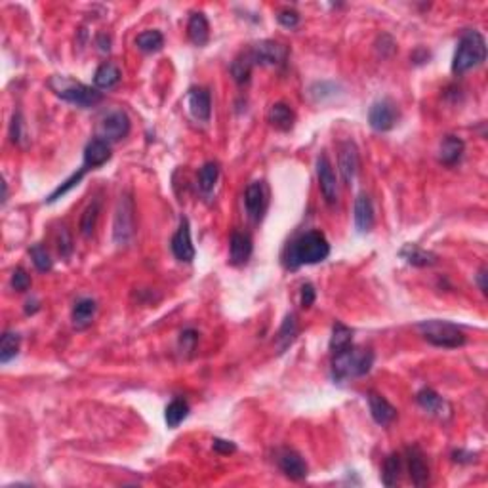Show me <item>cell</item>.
Segmentation results:
<instances>
[{
	"mask_svg": "<svg viewBox=\"0 0 488 488\" xmlns=\"http://www.w3.org/2000/svg\"><path fill=\"white\" fill-rule=\"evenodd\" d=\"M330 254V244L321 231H307L299 235L288 248L286 267L298 269L302 265L324 262Z\"/></svg>",
	"mask_w": 488,
	"mask_h": 488,
	"instance_id": "6da1fadb",
	"label": "cell"
},
{
	"mask_svg": "<svg viewBox=\"0 0 488 488\" xmlns=\"http://www.w3.org/2000/svg\"><path fill=\"white\" fill-rule=\"evenodd\" d=\"M374 364V353L370 349L349 346L338 353H332V378L334 381H347L366 376Z\"/></svg>",
	"mask_w": 488,
	"mask_h": 488,
	"instance_id": "7a4b0ae2",
	"label": "cell"
},
{
	"mask_svg": "<svg viewBox=\"0 0 488 488\" xmlns=\"http://www.w3.org/2000/svg\"><path fill=\"white\" fill-rule=\"evenodd\" d=\"M48 86L63 102L73 103V105L83 109L94 107V105H97L103 100V94L100 90L86 86L83 83H77V80H73L69 77L54 75V77L48 80Z\"/></svg>",
	"mask_w": 488,
	"mask_h": 488,
	"instance_id": "3957f363",
	"label": "cell"
},
{
	"mask_svg": "<svg viewBox=\"0 0 488 488\" xmlns=\"http://www.w3.org/2000/svg\"><path fill=\"white\" fill-rule=\"evenodd\" d=\"M487 60V41L479 31H465L456 48V54L452 60L454 75H464V73L482 65Z\"/></svg>",
	"mask_w": 488,
	"mask_h": 488,
	"instance_id": "277c9868",
	"label": "cell"
},
{
	"mask_svg": "<svg viewBox=\"0 0 488 488\" xmlns=\"http://www.w3.org/2000/svg\"><path fill=\"white\" fill-rule=\"evenodd\" d=\"M418 332L431 346L442 347V349H456L465 344V332L458 324L448 321H423L418 324Z\"/></svg>",
	"mask_w": 488,
	"mask_h": 488,
	"instance_id": "5b68a950",
	"label": "cell"
},
{
	"mask_svg": "<svg viewBox=\"0 0 488 488\" xmlns=\"http://www.w3.org/2000/svg\"><path fill=\"white\" fill-rule=\"evenodd\" d=\"M136 235V206L134 198L124 193L120 195L113 221V238L117 246H128Z\"/></svg>",
	"mask_w": 488,
	"mask_h": 488,
	"instance_id": "8992f818",
	"label": "cell"
},
{
	"mask_svg": "<svg viewBox=\"0 0 488 488\" xmlns=\"http://www.w3.org/2000/svg\"><path fill=\"white\" fill-rule=\"evenodd\" d=\"M130 128L132 122L128 119V115L124 111L117 109V111H111V113L103 117L102 122H100V130H97L100 136L97 137H102V139H105L109 143L120 142V139H124L130 134Z\"/></svg>",
	"mask_w": 488,
	"mask_h": 488,
	"instance_id": "52a82bcc",
	"label": "cell"
},
{
	"mask_svg": "<svg viewBox=\"0 0 488 488\" xmlns=\"http://www.w3.org/2000/svg\"><path fill=\"white\" fill-rule=\"evenodd\" d=\"M254 65H280L288 58V48L275 41H260L248 50Z\"/></svg>",
	"mask_w": 488,
	"mask_h": 488,
	"instance_id": "ba28073f",
	"label": "cell"
},
{
	"mask_svg": "<svg viewBox=\"0 0 488 488\" xmlns=\"http://www.w3.org/2000/svg\"><path fill=\"white\" fill-rule=\"evenodd\" d=\"M397 119H399V111L391 100H380L372 103L368 111V124L376 132H389L397 124Z\"/></svg>",
	"mask_w": 488,
	"mask_h": 488,
	"instance_id": "9c48e42d",
	"label": "cell"
},
{
	"mask_svg": "<svg viewBox=\"0 0 488 488\" xmlns=\"http://www.w3.org/2000/svg\"><path fill=\"white\" fill-rule=\"evenodd\" d=\"M317 178H319V187H321L324 201L328 204L338 203V181H336L332 162L327 153H321L317 157Z\"/></svg>",
	"mask_w": 488,
	"mask_h": 488,
	"instance_id": "30bf717a",
	"label": "cell"
},
{
	"mask_svg": "<svg viewBox=\"0 0 488 488\" xmlns=\"http://www.w3.org/2000/svg\"><path fill=\"white\" fill-rule=\"evenodd\" d=\"M338 166H339V174L344 178V184L351 185L355 181L359 174V166H361V157H359V149L355 142L347 139L339 145V153H338Z\"/></svg>",
	"mask_w": 488,
	"mask_h": 488,
	"instance_id": "8fae6325",
	"label": "cell"
},
{
	"mask_svg": "<svg viewBox=\"0 0 488 488\" xmlns=\"http://www.w3.org/2000/svg\"><path fill=\"white\" fill-rule=\"evenodd\" d=\"M170 248H172V254L179 262L189 263L195 260V246H193V240H191V227L187 218H181V221H179L178 231L174 233Z\"/></svg>",
	"mask_w": 488,
	"mask_h": 488,
	"instance_id": "7c38bea8",
	"label": "cell"
},
{
	"mask_svg": "<svg viewBox=\"0 0 488 488\" xmlns=\"http://www.w3.org/2000/svg\"><path fill=\"white\" fill-rule=\"evenodd\" d=\"M277 464H279L280 471L292 481H304L305 477L309 475V467L304 462V458L290 448H282L277 454Z\"/></svg>",
	"mask_w": 488,
	"mask_h": 488,
	"instance_id": "4fadbf2b",
	"label": "cell"
},
{
	"mask_svg": "<svg viewBox=\"0 0 488 488\" xmlns=\"http://www.w3.org/2000/svg\"><path fill=\"white\" fill-rule=\"evenodd\" d=\"M244 206H246V214L250 216V220H262L265 206H267V193L262 181H252L246 191H244Z\"/></svg>",
	"mask_w": 488,
	"mask_h": 488,
	"instance_id": "5bb4252c",
	"label": "cell"
},
{
	"mask_svg": "<svg viewBox=\"0 0 488 488\" xmlns=\"http://www.w3.org/2000/svg\"><path fill=\"white\" fill-rule=\"evenodd\" d=\"M111 159V145L102 137H94L86 143L84 147V164L86 170H94V168L103 166L105 162Z\"/></svg>",
	"mask_w": 488,
	"mask_h": 488,
	"instance_id": "9a60e30c",
	"label": "cell"
},
{
	"mask_svg": "<svg viewBox=\"0 0 488 488\" xmlns=\"http://www.w3.org/2000/svg\"><path fill=\"white\" fill-rule=\"evenodd\" d=\"M416 401L418 405L422 406L428 414H431V416L435 418H441V420L442 418L450 416V412H452V408H450V405H448L447 401L442 399L439 393H435L433 389H429V387L422 389V391L416 395Z\"/></svg>",
	"mask_w": 488,
	"mask_h": 488,
	"instance_id": "2e32d148",
	"label": "cell"
},
{
	"mask_svg": "<svg viewBox=\"0 0 488 488\" xmlns=\"http://www.w3.org/2000/svg\"><path fill=\"white\" fill-rule=\"evenodd\" d=\"M189 111L198 122H208L212 117V95L206 88H193L189 92Z\"/></svg>",
	"mask_w": 488,
	"mask_h": 488,
	"instance_id": "e0dca14e",
	"label": "cell"
},
{
	"mask_svg": "<svg viewBox=\"0 0 488 488\" xmlns=\"http://www.w3.org/2000/svg\"><path fill=\"white\" fill-rule=\"evenodd\" d=\"M355 227H357L359 233H368L372 227H374V204H372V198L366 195V193H361L357 198H355Z\"/></svg>",
	"mask_w": 488,
	"mask_h": 488,
	"instance_id": "ac0fdd59",
	"label": "cell"
},
{
	"mask_svg": "<svg viewBox=\"0 0 488 488\" xmlns=\"http://www.w3.org/2000/svg\"><path fill=\"white\" fill-rule=\"evenodd\" d=\"M406 460H408V471L410 479L416 487H423L429 481V465L425 462V456L418 447L406 448Z\"/></svg>",
	"mask_w": 488,
	"mask_h": 488,
	"instance_id": "d6986e66",
	"label": "cell"
},
{
	"mask_svg": "<svg viewBox=\"0 0 488 488\" xmlns=\"http://www.w3.org/2000/svg\"><path fill=\"white\" fill-rule=\"evenodd\" d=\"M465 151V143L460 139L458 136H448L442 137L441 145H439V162L445 164V166H454L462 161Z\"/></svg>",
	"mask_w": 488,
	"mask_h": 488,
	"instance_id": "ffe728a7",
	"label": "cell"
},
{
	"mask_svg": "<svg viewBox=\"0 0 488 488\" xmlns=\"http://www.w3.org/2000/svg\"><path fill=\"white\" fill-rule=\"evenodd\" d=\"M252 238L246 233H233L229 240V262L233 265H243L250 260L252 256Z\"/></svg>",
	"mask_w": 488,
	"mask_h": 488,
	"instance_id": "44dd1931",
	"label": "cell"
},
{
	"mask_svg": "<svg viewBox=\"0 0 488 488\" xmlns=\"http://www.w3.org/2000/svg\"><path fill=\"white\" fill-rule=\"evenodd\" d=\"M368 406L370 414L374 418V422L378 425H389L397 418V408H395L386 397H381L378 393H368Z\"/></svg>",
	"mask_w": 488,
	"mask_h": 488,
	"instance_id": "7402d4cb",
	"label": "cell"
},
{
	"mask_svg": "<svg viewBox=\"0 0 488 488\" xmlns=\"http://www.w3.org/2000/svg\"><path fill=\"white\" fill-rule=\"evenodd\" d=\"M95 311H97V304H95V299H92V298L78 299L77 304H75V307H73V313H71L73 327L77 328V330H84V328H88L90 324H92V321H94Z\"/></svg>",
	"mask_w": 488,
	"mask_h": 488,
	"instance_id": "603a6c76",
	"label": "cell"
},
{
	"mask_svg": "<svg viewBox=\"0 0 488 488\" xmlns=\"http://www.w3.org/2000/svg\"><path fill=\"white\" fill-rule=\"evenodd\" d=\"M187 35L195 46H204L210 41V23L203 12H195L187 23Z\"/></svg>",
	"mask_w": 488,
	"mask_h": 488,
	"instance_id": "cb8c5ba5",
	"label": "cell"
},
{
	"mask_svg": "<svg viewBox=\"0 0 488 488\" xmlns=\"http://www.w3.org/2000/svg\"><path fill=\"white\" fill-rule=\"evenodd\" d=\"M267 120H269V124L273 126V128H277V130L288 132V130H292V126H294L296 115H294L290 105L279 102V103H273V105L269 107Z\"/></svg>",
	"mask_w": 488,
	"mask_h": 488,
	"instance_id": "d4e9b609",
	"label": "cell"
},
{
	"mask_svg": "<svg viewBox=\"0 0 488 488\" xmlns=\"http://www.w3.org/2000/svg\"><path fill=\"white\" fill-rule=\"evenodd\" d=\"M401 258L406 260L410 265H414V267H431V265H435V263L439 262L437 254H433V252L429 250H423L418 244H406L405 248L401 250Z\"/></svg>",
	"mask_w": 488,
	"mask_h": 488,
	"instance_id": "484cf974",
	"label": "cell"
},
{
	"mask_svg": "<svg viewBox=\"0 0 488 488\" xmlns=\"http://www.w3.org/2000/svg\"><path fill=\"white\" fill-rule=\"evenodd\" d=\"M298 332H299L298 319H296L294 313H288V315L285 317L282 324H280L279 334H277V349H279V353H285L286 349H288V347L296 341Z\"/></svg>",
	"mask_w": 488,
	"mask_h": 488,
	"instance_id": "4316f807",
	"label": "cell"
},
{
	"mask_svg": "<svg viewBox=\"0 0 488 488\" xmlns=\"http://www.w3.org/2000/svg\"><path fill=\"white\" fill-rule=\"evenodd\" d=\"M120 69L115 63H103L97 67V71L94 75V84L97 90H111L120 83Z\"/></svg>",
	"mask_w": 488,
	"mask_h": 488,
	"instance_id": "83f0119b",
	"label": "cell"
},
{
	"mask_svg": "<svg viewBox=\"0 0 488 488\" xmlns=\"http://www.w3.org/2000/svg\"><path fill=\"white\" fill-rule=\"evenodd\" d=\"M252 69H254V60H252L250 52L246 50L243 54L235 58V61L231 63V75L235 78L237 84H246L250 80Z\"/></svg>",
	"mask_w": 488,
	"mask_h": 488,
	"instance_id": "f1b7e54d",
	"label": "cell"
},
{
	"mask_svg": "<svg viewBox=\"0 0 488 488\" xmlns=\"http://www.w3.org/2000/svg\"><path fill=\"white\" fill-rule=\"evenodd\" d=\"M401 471H403V460H401L399 454H389L383 462V467H381V482L386 487H395L399 482Z\"/></svg>",
	"mask_w": 488,
	"mask_h": 488,
	"instance_id": "f546056e",
	"label": "cell"
},
{
	"mask_svg": "<svg viewBox=\"0 0 488 488\" xmlns=\"http://www.w3.org/2000/svg\"><path fill=\"white\" fill-rule=\"evenodd\" d=\"M136 46L145 54H153V52H159L164 46V36H162L161 31L157 29L143 31L136 36Z\"/></svg>",
	"mask_w": 488,
	"mask_h": 488,
	"instance_id": "4dcf8cb0",
	"label": "cell"
},
{
	"mask_svg": "<svg viewBox=\"0 0 488 488\" xmlns=\"http://www.w3.org/2000/svg\"><path fill=\"white\" fill-rule=\"evenodd\" d=\"M187 416H189V405L184 399H174L164 410V422L170 429L178 428Z\"/></svg>",
	"mask_w": 488,
	"mask_h": 488,
	"instance_id": "1f68e13d",
	"label": "cell"
},
{
	"mask_svg": "<svg viewBox=\"0 0 488 488\" xmlns=\"http://www.w3.org/2000/svg\"><path fill=\"white\" fill-rule=\"evenodd\" d=\"M353 346V330L341 322H336L332 328V338H330V351L338 353Z\"/></svg>",
	"mask_w": 488,
	"mask_h": 488,
	"instance_id": "d6a6232c",
	"label": "cell"
},
{
	"mask_svg": "<svg viewBox=\"0 0 488 488\" xmlns=\"http://www.w3.org/2000/svg\"><path fill=\"white\" fill-rule=\"evenodd\" d=\"M19 334L16 332H4L2 339H0V363L6 364L10 363L14 357H18L19 353Z\"/></svg>",
	"mask_w": 488,
	"mask_h": 488,
	"instance_id": "836d02e7",
	"label": "cell"
},
{
	"mask_svg": "<svg viewBox=\"0 0 488 488\" xmlns=\"http://www.w3.org/2000/svg\"><path fill=\"white\" fill-rule=\"evenodd\" d=\"M100 206H102V201L95 198L94 203L88 204V208L84 210L83 218H80V233L83 237H92L95 231V226H97V218H100Z\"/></svg>",
	"mask_w": 488,
	"mask_h": 488,
	"instance_id": "e575fe53",
	"label": "cell"
},
{
	"mask_svg": "<svg viewBox=\"0 0 488 488\" xmlns=\"http://www.w3.org/2000/svg\"><path fill=\"white\" fill-rule=\"evenodd\" d=\"M218 178H220V164L218 162H206L201 168V172H198V187H201V191L203 193L214 191Z\"/></svg>",
	"mask_w": 488,
	"mask_h": 488,
	"instance_id": "d590c367",
	"label": "cell"
},
{
	"mask_svg": "<svg viewBox=\"0 0 488 488\" xmlns=\"http://www.w3.org/2000/svg\"><path fill=\"white\" fill-rule=\"evenodd\" d=\"M86 172H88V170H86V168L83 166V168H80V170H78V172L73 174L71 178L67 179V181H63V184H61L60 187H58V189H55L54 193H52V195H50V197L46 198V203L52 204V203H55L58 198L63 197V195H67V193H69V191H71L73 187H75V185H78V181H80V179L84 178V174H86Z\"/></svg>",
	"mask_w": 488,
	"mask_h": 488,
	"instance_id": "8d00e7d4",
	"label": "cell"
},
{
	"mask_svg": "<svg viewBox=\"0 0 488 488\" xmlns=\"http://www.w3.org/2000/svg\"><path fill=\"white\" fill-rule=\"evenodd\" d=\"M29 252L31 258H33V263H35V267L38 269L41 273H46V271L52 269V258H50V254H48V250L42 244H35Z\"/></svg>",
	"mask_w": 488,
	"mask_h": 488,
	"instance_id": "74e56055",
	"label": "cell"
},
{
	"mask_svg": "<svg viewBox=\"0 0 488 488\" xmlns=\"http://www.w3.org/2000/svg\"><path fill=\"white\" fill-rule=\"evenodd\" d=\"M58 250L63 258H69L73 254V237L65 226L60 227V233H58Z\"/></svg>",
	"mask_w": 488,
	"mask_h": 488,
	"instance_id": "f35d334b",
	"label": "cell"
},
{
	"mask_svg": "<svg viewBox=\"0 0 488 488\" xmlns=\"http://www.w3.org/2000/svg\"><path fill=\"white\" fill-rule=\"evenodd\" d=\"M12 288L18 292H27L31 288V277L27 275V271L21 267H18L12 273Z\"/></svg>",
	"mask_w": 488,
	"mask_h": 488,
	"instance_id": "ab89813d",
	"label": "cell"
},
{
	"mask_svg": "<svg viewBox=\"0 0 488 488\" xmlns=\"http://www.w3.org/2000/svg\"><path fill=\"white\" fill-rule=\"evenodd\" d=\"M277 19H279V23L282 25V27H286V29H294V27H298L299 25V14L296 12V10H290V8L280 10Z\"/></svg>",
	"mask_w": 488,
	"mask_h": 488,
	"instance_id": "60d3db41",
	"label": "cell"
},
{
	"mask_svg": "<svg viewBox=\"0 0 488 488\" xmlns=\"http://www.w3.org/2000/svg\"><path fill=\"white\" fill-rule=\"evenodd\" d=\"M315 298H317V292L315 288H313V285H309V282H305L304 286H302V292H299V302H302V307H311V305L315 304Z\"/></svg>",
	"mask_w": 488,
	"mask_h": 488,
	"instance_id": "b9f144b4",
	"label": "cell"
},
{
	"mask_svg": "<svg viewBox=\"0 0 488 488\" xmlns=\"http://www.w3.org/2000/svg\"><path fill=\"white\" fill-rule=\"evenodd\" d=\"M197 341L198 334L195 332V330H185V332H181V338H179V346H181L184 351H193Z\"/></svg>",
	"mask_w": 488,
	"mask_h": 488,
	"instance_id": "7bdbcfd3",
	"label": "cell"
},
{
	"mask_svg": "<svg viewBox=\"0 0 488 488\" xmlns=\"http://www.w3.org/2000/svg\"><path fill=\"white\" fill-rule=\"evenodd\" d=\"M10 137H12L14 143H19L23 137V119L19 113L14 115L12 124H10Z\"/></svg>",
	"mask_w": 488,
	"mask_h": 488,
	"instance_id": "ee69618b",
	"label": "cell"
},
{
	"mask_svg": "<svg viewBox=\"0 0 488 488\" xmlns=\"http://www.w3.org/2000/svg\"><path fill=\"white\" fill-rule=\"evenodd\" d=\"M212 448H214L218 454H233L237 450L235 442L223 441V439H214V441H212Z\"/></svg>",
	"mask_w": 488,
	"mask_h": 488,
	"instance_id": "f6af8a7d",
	"label": "cell"
},
{
	"mask_svg": "<svg viewBox=\"0 0 488 488\" xmlns=\"http://www.w3.org/2000/svg\"><path fill=\"white\" fill-rule=\"evenodd\" d=\"M477 454L473 452H465V450H456V452H452V460L454 462H458V464H471V462H475Z\"/></svg>",
	"mask_w": 488,
	"mask_h": 488,
	"instance_id": "bcb514c9",
	"label": "cell"
},
{
	"mask_svg": "<svg viewBox=\"0 0 488 488\" xmlns=\"http://www.w3.org/2000/svg\"><path fill=\"white\" fill-rule=\"evenodd\" d=\"M487 267L482 265L481 269H479V273H477V285H479V288H481L482 294H487L488 290V285H487Z\"/></svg>",
	"mask_w": 488,
	"mask_h": 488,
	"instance_id": "7dc6e473",
	"label": "cell"
}]
</instances>
